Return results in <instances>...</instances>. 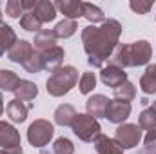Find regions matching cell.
<instances>
[{
  "instance_id": "1",
  "label": "cell",
  "mask_w": 156,
  "mask_h": 154,
  "mask_svg": "<svg viewBox=\"0 0 156 154\" xmlns=\"http://www.w3.org/2000/svg\"><path fill=\"white\" fill-rule=\"evenodd\" d=\"M122 35V24L115 18H107L100 27L87 26L82 29V44L87 54V62L93 67H104L111 58Z\"/></svg>"
},
{
  "instance_id": "2",
  "label": "cell",
  "mask_w": 156,
  "mask_h": 154,
  "mask_svg": "<svg viewBox=\"0 0 156 154\" xmlns=\"http://www.w3.org/2000/svg\"><path fill=\"white\" fill-rule=\"evenodd\" d=\"M78 83V71L73 65H64L60 69H56L45 82V89L51 96L60 98L64 94H67L75 85Z\"/></svg>"
},
{
  "instance_id": "3",
  "label": "cell",
  "mask_w": 156,
  "mask_h": 154,
  "mask_svg": "<svg viewBox=\"0 0 156 154\" xmlns=\"http://www.w3.org/2000/svg\"><path fill=\"white\" fill-rule=\"evenodd\" d=\"M71 129H73V132L78 136V140H82L85 143L94 142L102 134V127H100L98 120L93 118V116H89L87 113L85 114L78 113L75 116V120H73V123H71Z\"/></svg>"
},
{
  "instance_id": "4",
  "label": "cell",
  "mask_w": 156,
  "mask_h": 154,
  "mask_svg": "<svg viewBox=\"0 0 156 154\" xmlns=\"http://www.w3.org/2000/svg\"><path fill=\"white\" fill-rule=\"evenodd\" d=\"M55 134V127L49 120H35L27 129V142L33 147H45Z\"/></svg>"
},
{
  "instance_id": "5",
  "label": "cell",
  "mask_w": 156,
  "mask_h": 154,
  "mask_svg": "<svg viewBox=\"0 0 156 154\" xmlns=\"http://www.w3.org/2000/svg\"><path fill=\"white\" fill-rule=\"evenodd\" d=\"M142 140V129L136 123H122L115 132V142L125 151L134 149Z\"/></svg>"
},
{
  "instance_id": "6",
  "label": "cell",
  "mask_w": 156,
  "mask_h": 154,
  "mask_svg": "<svg viewBox=\"0 0 156 154\" xmlns=\"http://www.w3.org/2000/svg\"><path fill=\"white\" fill-rule=\"evenodd\" d=\"M129 58H131V67H140L147 65L153 58V47L147 40H136L129 44Z\"/></svg>"
},
{
  "instance_id": "7",
  "label": "cell",
  "mask_w": 156,
  "mask_h": 154,
  "mask_svg": "<svg viewBox=\"0 0 156 154\" xmlns=\"http://www.w3.org/2000/svg\"><path fill=\"white\" fill-rule=\"evenodd\" d=\"M20 147V132L7 121L0 120V149L11 151Z\"/></svg>"
},
{
  "instance_id": "8",
  "label": "cell",
  "mask_w": 156,
  "mask_h": 154,
  "mask_svg": "<svg viewBox=\"0 0 156 154\" xmlns=\"http://www.w3.org/2000/svg\"><path fill=\"white\" fill-rule=\"evenodd\" d=\"M64 56H66V51H64V47H60V45H55L53 49L40 53L42 65H44V69L49 71V73H55L56 69L62 67V64H64Z\"/></svg>"
},
{
  "instance_id": "9",
  "label": "cell",
  "mask_w": 156,
  "mask_h": 154,
  "mask_svg": "<svg viewBox=\"0 0 156 154\" xmlns=\"http://www.w3.org/2000/svg\"><path fill=\"white\" fill-rule=\"evenodd\" d=\"M100 80H102L104 85L116 89V87H120L123 82H127V73H125L123 69H120V67L107 65V67H102V71H100Z\"/></svg>"
},
{
  "instance_id": "10",
  "label": "cell",
  "mask_w": 156,
  "mask_h": 154,
  "mask_svg": "<svg viewBox=\"0 0 156 154\" xmlns=\"http://www.w3.org/2000/svg\"><path fill=\"white\" fill-rule=\"evenodd\" d=\"M131 116V103H125V102H113L109 103L107 107V113H105V118L111 121V123H116V125H122L127 118Z\"/></svg>"
},
{
  "instance_id": "11",
  "label": "cell",
  "mask_w": 156,
  "mask_h": 154,
  "mask_svg": "<svg viewBox=\"0 0 156 154\" xmlns=\"http://www.w3.org/2000/svg\"><path fill=\"white\" fill-rule=\"evenodd\" d=\"M109 103H111V100L107 96H104V94H93L85 102V111H87V114L93 116V118H105Z\"/></svg>"
},
{
  "instance_id": "12",
  "label": "cell",
  "mask_w": 156,
  "mask_h": 154,
  "mask_svg": "<svg viewBox=\"0 0 156 154\" xmlns=\"http://www.w3.org/2000/svg\"><path fill=\"white\" fill-rule=\"evenodd\" d=\"M33 51H35V47H33L31 42H27V40H16V44L7 51V58L11 62H15V64L22 65L33 54Z\"/></svg>"
},
{
  "instance_id": "13",
  "label": "cell",
  "mask_w": 156,
  "mask_h": 154,
  "mask_svg": "<svg viewBox=\"0 0 156 154\" xmlns=\"http://www.w3.org/2000/svg\"><path fill=\"white\" fill-rule=\"evenodd\" d=\"M33 107V103H24L20 100H11L7 105H5V113L9 116V120L13 123H24L26 118H27V111Z\"/></svg>"
},
{
  "instance_id": "14",
  "label": "cell",
  "mask_w": 156,
  "mask_h": 154,
  "mask_svg": "<svg viewBox=\"0 0 156 154\" xmlns=\"http://www.w3.org/2000/svg\"><path fill=\"white\" fill-rule=\"evenodd\" d=\"M33 45H35V51L37 53H44V51H49L56 45V35L53 29H42L35 35L33 40Z\"/></svg>"
},
{
  "instance_id": "15",
  "label": "cell",
  "mask_w": 156,
  "mask_h": 154,
  "mask_svg": "<svg viewBox=\"0 0 156 154\" xmlns=\"http://www.w3.org/2000/svg\"><path fill=\"white\" fill-rule=\"evenodd\" d=\"M82 4L80 0H58L55 4V7L69 20H76L82 16Z\"/></svg>"
},
{
  "instance_id": "16",
  "label": "cell",
  "mask_w": 156,
  "mask_h": 154,
  "mask_svg": "<svg viewBox=\"0 0 156 154\" xmlns=\"http://www.w3.org/2000/svg\"><path fill=\"white\" fill-rule=\"evenodd\" d=\"M15 94V100H20V102H31L38 96V87L29 82V80H20V83L16 85V89L13 91Z\"/></svg>"
},
{
  "instance_id": "17",
  "label": "cell",
  "mask_w": 156,
  "mask_h": 154,
  "mask_svg": "<svg viewBox=\"0 0 156 154\" xmlns=\"http://www.w3.org/2000/svg\"><path fill=\"white\" fill-rule=\"evenodd\" d=\"M31 13L38 18L42 24H44V22H53V20L56 18V7H55V4L49 2V0H38L37 5H35V9H33Z\"/></svg>"
},
{
  "instance_id": "18",
  "label": "cell",
  "mask_w": 156,
  "mask_h": 154,
  "mask_svg": "<svg viewBox=\"0 0 156 154\" xmlns=\"http://www.w3.org/2000/svg\"><path fill=\"white\" fill-rule=\"evenodd\" d=\"M107 65H115L120 69L131 67V58H129V44H118L115 53L107 60Z\"/></svg>"
},
{
  "instance_id": "19",
  "label": "cell",
  "mask_w": 156,
  "mask_h": 154,
  "mask_svg": "<svg viewBox=\"0 0 156 154\" xmlns=\"http://www.w3.org/2000/svg\"><path fill=\"white\" fill-rule=\"evenodd\" d=\"M93 143H94V151L98 154H123V149L113 138H109L105 134H100Z\"/></svg>"
},
{
  "instance_id": "20",
  "label": "cell",
  "mask_w": 156,
  "mask_h": 154,
  "mask_svg": "<svg viewBox=\"0 0 156 154\" xmlns=\"http://www.w3.org/2000/svg\"><path fill=\"white\" fill-rule=\"evenodd\" d=\"M78 113L75 111V107L73 105H69V103H62V105H58L56 107V111H55V123H58V125H62V127H71V123H73V120H75V116Z\"/></svg>"
},
{
  "instance_id": "21",
  "label": "cell",
  "mask_w": 156,
  "mask_h": 154,
  "mask_svg": "<svg viewBox=\"0 0 156 154\" xmlns=\"http://www.w3.org/2000/svg\"><path fill=\"white\" fill-rule=\"evenodd\" d=\"M16 33L11 26H7L5 22H0V56L9 51L15 44H16Z\"/></svg>"
},
{
  "instance_id": "22",
  "label": "cell",
  "mask_w": 156,
  "mask_h": 154,
  "mask_svg": "<svg viewBox=\"0 0 156 154\" xmlns=\"http://www.w3.org/2000/svg\"><path fill=\"white\" fill-rule=\"evenodd\" d=\"M140 87L145 94H154L156 93V64H151L145 67L144 75L140 78Z\"/></svg>"
},
{
  "instance_id": "23",
  "label": "cell",
  "mask_w": 156,
  "mask_h": 154,
  "mask_svg": "<svg viewBox=\"0 0 156 154\" xmlns=\"http://www.w3.org/2000/svg\"><path fill=\"white\" fill-rule=\"evenodd\" d=\"M82 16L87 18L93 26L98 24V22H102V24L105 22V15H104V11H102L98 5L89 4V2H83V4H82Z\"/></svg>"
},
{
  "instance_id": "24",
  "label": "cell",
  "mask_w": 156,
  "mask_h": 154,
  "mask_svg": "<svg viewBox=\"0 0 156 154\" xmlns=\"http://www.w3.org/2000/svg\"><path fill=\"white\" fill-rule=\"evenodd\" d=\"M53 31H55L56 38H69V37H73V35L78 31V24H76V20L64 18L62 22L56 24V27H55Z\"/></svg>"
},
{
  "instance_id": "25",
  "label": "cell",
  "mask_w": 156,
  "mask_h": 154,
  "mask_svg": "<svg viewBox=\"0 0 156 154\" xmlns=\"http://www.w3.org/2000/svg\"><path fill=\"white\" fill-rule=\"evenodd\" d=\"M134 96H136V87H134L129 80L123 82L120 87L115 89V100H116V102H125V103H129V102L134 100Z\"/></svg>"
},
{
  "instance_id": "26",
  "label": "cell",
  "mask_w": 156,
  "mask_h": 154,
  "mask_svg": "<svg viewBox=\"0 0 156 154\" xmlns=\"http://www.w3.org/2000/svg\"><path fill=\"white\" fill-rule=\"evenodd\" d=\"M18 83H20V78L16 73H13L9 69L0 71V91H11L13 93Z\"/></svg>"
},
{
  "instance_id": "27",
  "label": "cell",
  "mask_w": 156,
  "mask_h": 154,
  "mask_svg": "<svg viewBox=\"0 0 156 154\" xmlns=\"http://www.w3.org/2000/svg\"><path fill=\"white\" fill-rule=\"evenodd\" d=\"M20 27L29 33H38V31H42V22L33 13H24L20 16Z\"/></svg>"
},
{
  "instance_id": "28",
  "label": "cell",
  "mask_w": 156,
  "mask_h": 154,
  "mask_svg": "<svg viewBox=\"0 0 156 154\" xmlns=\"http://www.w3.org/2000/svg\"><path fill=\"white\" fill-rule=\"evenodd\" d=\"M138 127L140 129H145V131H151L156 129V111L154 109H144L140 116H138Z\"/></svg>"
},
{
  "instance_id": "29",
  "label": "cell",
  "mask_w": 156,
  "mask_h": 154,
  "mask_svg": "<svg viewBox=\"0 0 156 154\" xmlns=\"http://www.w3.org/2000/svg\"><path fill=\"white\" fill-rule=\"evenodd\" d=\"M78 87H80V93H82V94L93 93V89L96 87V76H94V73H83V75L80 76Z\"/></svg>"
},
{
  "instance_id": "30",
  "label": "cell",
  "mask_w": 156,
  "mask_h": 154,
  "mask_svg": "<svg viewBox=\"0 0 156 154\" xmlns=\"http://www.w3.org/2000/svg\"><path fill=\"white\" fill-rule=\"evenodd\" d=\"M22 67L27 71V73H31V75H35V73H40L42 69H44V65H42V58H40V53L37 51H33V54L22 64Z\"/></svg>"
},
{
  "instance_id": "31",
  "label": "cell",
  "mask_w": 156,
  "mask_h": 154,
  "mask_svg": "<svg viewBox=\"0 0 156 154\" xmlns=\"http://www.w3.org/2000/svg\"><path fill=\"white\" fill-rule=\"evenodd\" d=\"M53 154H75V145L69 138H58L53 143Z\"/></svg>"
},
{
  "instance_id": "32",
  "label": "cell",
  "mask_w": 156,
  "mask_h": 154,
  "mask_svg": "<svg viewBox=\"0 0 156 154\" xmlns=\"http://www.w3.org/2000/svg\"><path fill=\"white\" fill-rule=\"evenodd\" d=\"M153 0H133V2H129V7L136 13V15H147L149 11H151V7H153Z\"/></svg>"
},
{
  "instance_id": "33",
  "label": "cell",
  "mask_w": 156,
  "mask_h": 154,
  "mask_svg": "<svg viewBox=\"0 0 156 154\" xmlns=\"http://www.w3.org/2000/svg\"><path fill=\"white\" fill-rule=\"evenodd\" d=\"M5 13L11 18H20V15H24V7H22V0H9L5 4Z\"/></svg>"
},
{
  "instance_id": "34",
  "label": "cell",
  "mask_w": 156,
  "mask_h": 154,
  "mask_svg": "<svg viewBox=\"0 0 156 154\" xmlns=\"http://www.w3.org/2000/svg\"><path fill=\"white\" fill-rule=\"evenodd\" d=\"M144 145L147 149H156V129H151L147 131L145 138H144Z\"/></svg>"
},
{
  "instance_id": "35",
  "label": "cell",
  "mask_w": 156,
  "mask_h": 154,
  "mask_svg": "<svg viewBox=\"0 0 156 154\" xmlns=\"http://www.w3.org/2000/svg\"><path fill=\"white\" fill-rule=\"evenodd\" d=\"M0 154H24V152H22V147H16V149H11V151L0 149Z\"/></svg>"
},
{
  "instance_id": "36",
  "label": "cell",
  "mask_w": 156,
  "mask_h": 154,
  "mask_svg": "<svg viewBox=\"0 0 156 154\" xmlns=\"http://www.w3.org/2000/svg\"><path fill=\"white\" fill-rule=\"evenodd\" d=\"M4 113V96H2V91H0V116Z\"/></svg>"
},
{
  "instance_id": "37",
  "label": "cell",
  "mask_w": 156,
  "mask_h": 154,
  "mask_svg": "<svg viewBox=\"0 0 156 154\" xmlns=\"http://www.w3.org/2000/svg\"><path fill=\"white\" fill-rule=\"evenodd\" d=\"M151 109H154V111H156V100L153 102V105H151Z\"/></svg>"
},
{
  "instance_id": "38",
  "label": "cell",
  "mask_w": 156,
  "mask_h": 154,
  "mask_svg": "<svg viewBox=\"0 0 156 154\" xmlns=\"http://www.w3.org/2000/svg\"><path fill=\"white\" fill-rule=\"evenodd\" d=\"M0 22H2V11H0Z\"/></svg>"
}]
</instances>
